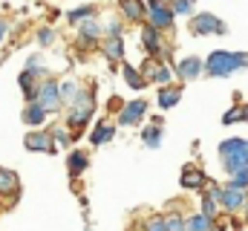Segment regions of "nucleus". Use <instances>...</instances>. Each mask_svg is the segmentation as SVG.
<instances>
[{"mask_svg": "<svg viewBox=\"0 0 248 231\" xmlns=\"http://www.w3.org/2000/svg\"><path fill=\"white\" fill-rule=\"evenodd\" d=\"M237 121H243V104L225 110V116H222V124H237Z\"/></svg>", "mask_w": 248, "mask_h": 231, "instance_id": "obj_35", "label": "nucleus"}, {"mask_svg": "<svg viewBox=\"0 0 248 231\" xmlns=\"http://www.w3.org/2000/svg\"><path fill=\"white\" fill-rule=\"evenodd\" d=\"M17 84H20V90H23V99H26V104L38 101V84H35V75H32L29 69H23V72L17 75Z\"/></svg>", "mask_w": 248, "mask_h": 231, "instance_id": "obj_20", "label": "nucleus"}, {"mask_svg": "<svg viewBox=\"0 0 248 231\" xmlns=\"http://www.w3.org/2000/svg\"><path fill=\"white\" fill-rule=\"evenodd\" d=\"M246 217H248V191H246Z\"/></svg>", "mask_w": 248, "mask_h": 231, "instance_id": "obj_40", "label": "nucleus"}, {"mask_svg": "<svg viewBox=\"0 0 248 231\" xmlns=\"http://www.w3.org/2000/svg\"><path fill=\"white\" fill-rule=\"evenodd\" d=\"M144 116H147V101H144V99L127 101V104H122V110H119V124H124V127L139 124Z\"/></svg>", "mask_w": 248, "mask_h": 231, "instance_id": "obj_11", "label": "nucleus"}, {"mask_svg": "<svg viewBox=\"0 0 248 231\" xmlns=\"http://www.w3.org/2000/svg\"><path fill=\"white\" fill-rule=\"evenodd\" d=\"M144 231H168V223H165V217H147V223H144Z\"/></svg>", "mask_w": 248, "mask_h": 231, "instance_id": "obj_36", "label": "nucleus"}, {"mask_svg": "<svg viewBox=\"0 0 248 231\" xmlns=\"http://www.w3.org/2000/svg\"><path fill=\"white\" fill-rule=\"evenodd\" d=\"M141 139H144V148H150V150H156L159 145H162V124H147L144 130H141Z\"/></svg>", "mask_w": 248, "mask_h": 231, "instance_id": "obj_25", "label": "nucleus"}, {"mask_svg": "<svg viewBox=\"0 0 248 231\" xmlns=\"http://www.w3.org/2000/svg\"><path fill=\"white\" fill-rule=\"evenodd\" d=\"M95 110V101H93V93H81L69 107H66V127L69 130H81V127H87L90 124V116Z\"/></svg>", "mask_w": 248, "mask_h": 231, "instance_id": "obj_3", "label": "nucleus"}, {"mask_svg": "<svg viewBox=\"0 0 248 231\" xmlns=\"http://www.w3.org/2000/svg\"><path fill=\"white\" fill-rule=\"evenodd\" d=\"M104 55L110 61H124V41L122 38H107L104 41Z\"/></svg>", "mask_w": 248, "mask_h": 231, "instance_id": "obj_27", "label": "nucleus"}, {"mask_svg": "<svg viewBox=\"0 0 248 231\" xmlns=\"http://www.w3.org/2000/svg\"><path fill=\"white\" fill-rule=\"evenodd\" d=\"M26 69H29L35 78H41V75L46 72V64H44V58H41V55H29V58H26Z\"/></svg>", "mask_w": 248, "mask_h": 231, "instance_id": "obj_30", "label": "nucleus"}, {"mask_svg": "<svg viewBox=\"0 0 248 231\" xmlns=\"http://www.w3.org/2000/svg\"><path fill=\"white\" fill-rule=\"evenodd\" d=\"M122 75H124V84H127L130 90H144V87H147V81H144L141 69H136L133 64H124V66H122Z\"/></svg>", "mask_w": 248, "mask_h": 231, "instance_id": "obj_21", "label": "nucleus"}, {"mask_svg": "<svg viewBox=\"0 0 248 231\" xmlns=\"http://www.w3.org/2000/svg\"><path fill=\"white\" fill-rule=\"evenodd\" d=\"M119 9H122V17L127 23H141V20H147V6H144V0H119Z\"/></svg>", "mask_w": 248, "mask_h": 231, "instance_id": "obj_14", "label": "nucleus"}, {"mask_svg": "<svg viewBox=\"0 0 248 231\" xmlns=\"http://www.w3.org/2000/svg\"><path fill=\"white\" fill-rule=\"evenodd\" d=\"M6 29H9V26H6V20L0 17V44H3V38H6Z\"/></svg>", "mask_w": 248, "mask_h": 231, "instance_id": "obj_38", "label": "nucleus"}, {"mask_svg": "<svg viewBox=\"0 0 248 231\" xmlns=\"http://www.w3.org/2000/svg\"><path fill=\"white\" fill-rule=\"evenodd\" d=\"M179 185L185 188V191H205L211 182H208V176L202 168H196V165H185L182 168V176H179Z\"/></svg>", "mask_w": 248, "mask_h": 231, "instance_id": "obj_12", "label": "nucleus"}, {"mask_svg": "<svg viewBox=\"0 0 248 231\" xmlns=\"http://www.w3.org/2000/svg\"><path fill=\"white\" fill-rule=\"evenodd\" d=\"M58 87H61V101L66 104V107H69V104H72V101H75V99H78V96L84 93V87H81V84H78L75 78H66V81H58Z\"/></svg>", "mask_w": 248, "mask_h": 231, "instance_id": "obj_23", "label": "nucleus"}, {"mask_svg": "<svg viewBox=\"0 0 248 231\" xmlns=\"http://www.w3.org/2000/svg\"><path fill=\"white\" fill-rule=\"evenodd\" d=\"M170 9H173V15L193 17V0H170Z\"/></svg>", "mask_w": 248, "mask_h": 231, "instance_id": "obj_31", "label": "nucleus"}, {"mask_svg": "<svg viewBox=\"0 0 248 231\" xmlns=\"http://www.w3.org/2000/svg\"><path fill=\"white\" fill-rule=\"evenodd\" d=\"M46 116H49V113H46L38 101H32V104H26V107H23V116H20V118H23L32 130H41V127H44V121H46Z\"/></svg>", "mask_w": 248, "mask_h": 231, "instance_id": "obj_19", "label": "nucleus"}, {"mask_svg": "<svg viewBox=\"0 0 248 231\" xmlns=\"http://www.w3.org/2000/svg\"><path fill=\"white\" fill-rule=\"evenodd\" d=\"M38 44H41V47H52V44H55V32H52L49 26L38 29Z\"/></svg>", "mask_w": 248, "mask_h": 231, "instance_id": "obj_37", "label": "nucleus"}, {"mask_svg": "<svg viewBox=\"0 0 248 231\" xmlns=\"http://www.w3.org/2000/svg\"><path fill=\"white\" fill-rule=\"evenodd\" d=\"M90 17H95V6H78V9L66 12V23H72V26H81Z\"/></svg>", "mask_w": 248, "mask_h": 231, "instance_id": "obj_26", "label": "nucleus"}, {"mask_svg": "<svg viewBox=\"0 0 248 231\" xmlns=\"http://www.w3.org/2000/svg\"><path fill=\"white\" fill-rule=\"evenodd\" d=\"M116 130H119L116 121H98L93 127V133H90V145H104V142L116 139Z\"/></svg>", "mask_w": 248, "mask_h": 231, "instance_id": "obj_18", "label": "nucleus"}, {"mask_svg": "<svg viewBox=\"0 0 248 231\" xmlns=\"http://www.w3.org/2000/svg\"><path fill=\"white\" fill-rule=\"evenodd\" d=\"M219 159H222V171L228 176L248 171V139L231 136V139L219 142Z\"/></svg>", "mask_w": 248, "mask_h": 231, "instance_id": "obj_2", "label": "nucleus"}, {"mask_svg": "<svg viewBox=\"0 0 248 231\" xmlns=\"http://www.w3.org/2000/svg\"><path fill=\"white\" fill-rule=\"evenodd\" d=\"M243 121H248V104H243Z\"/></svg>", "mask_w": 248, "mask_h": 231, "instance_id": "obj_39", "label": "nucleus"}, {"mask_svg": "<svg viewBox=\"0 0 248 231\" xmlns=\"http://www.w3.org/2000/svg\"><path fill=\"white\" fill-rule=\"evenodd\" d=\"M101 35H104V26H101L95 17H90V20H84V23L78 26V41H81V44H98Z\"/></svg>", "mask_w": 248, "mask_h": 231, "instance_id": "obj_16", "label": "nucleus"}, {"mask_svg": "<svg viewBox=\"0 0 248 231\" xmlns=\"http://www.w3.org/2000/svg\"><path fill=\"white\" fill-rule=\"evenodd\" d=\"M66 168H69L72 176H81V173L90 168V156H87L84 150H72V153L66 156Z\"/></svg>", "mask_w": 248, "mask_h": 231, "instance_id": "obj_22", "label": "nucleus"}, {"mask_svg": "<svg viewBox=\"0 0 248 231\" xmlns=\"http://www.w3.org/2000/svg\"><path fill=\"white\" fill-rule=\"evenodd\" d=\"M38 104L46 110V113H58L61 110V87H58V81L55 78H44L41 84H38Z\"/></svg>", "mask_w": 248, "mask_h": 231, "instance_id": "obj_7", "label": "nucleus"}, {"mask_svg": "<svg viewBox=\"0 0 248 231\" xmlns=\"http://www.w3.org/2000/svg\"><path fill=\"white\" fill-rule=\"evenodd\" d=\"M141 75H144L147 84H159V87H168V84H173V78H176V72H173L165 61H159V58H147V61L141 64Z\"/></svg>", "mask_w": 248, "mask_h": 231, "instance_id": "obj_6", "label": "nucleus"}, {"mask_svg": "<svg viewBox=\"0 0 248 231\" xmlns=\"http://www.w3.org/2000/svg\"><path fill=\"white\" fill-rule=\"evenodd\" d=\"M217 229V220L205 217V214H193V217H185V231H214Z\"/></svg>", "mask_w": 248, "mask_h": 231, "instance_id": "obj_24", "label": "nucleus"}, {"mask_svg": "<svg viewBox=\"0 0 248 231\" xmlns=\"http://www.w3.org/2000/svg\"><path fill=\"white\" fill-rule=\"evenodd\" d=\"M49 133H52V139H55V145H61V148H66V145L72 142V130H69L66 124H55V127H52Z\"/></svg>", "mask_w": 248, "mask_h": 231, "instance_id": "obj_29", "label": "nucleus"}, {"mask_svg": "<svg viewBox=\"0 0 248 231\" xmlns=\"http://www.w3.org/2000/svg\"><path fill=\"white\" fill-rule=\"evenodd\" d=\"M144 6H147V20H144L147 26H153V29H159V32L173 29L176 15H173V9H170L168 0H144Z\"/></svg>", "mask_w": 248, "mask_h": 231, "instance_id": "obj_4", "label": "nucleus"}, {"mask_svg": "<svg viewBox=\"0 0 248 231\" xmlns=\"http://www.w3.org/2000/svg\"><path fill=\"white\" fill-rule=\"evenodd\" d=\"M199 208H202L199 214H205V217H211V220H217V217H219V211H222V208H219V202H217V199H211L208 194H202Z\"/></svg>", "mask_w": 248, "mask_h": 231, "instance_id": "obj_28", "label": "nucleus"}, {"mask_svg": "<svg viewBox=\"0 0 248 231\" xmlns=\"http://www.w3.org/2000/svg\"><path fill=\"white\" fill-rule=\"evenodd\" d=\"M165 223H168V231H185V217H182V211H170V214L165 217Z\"/></svg>", "mask_w": 248, "mask_h": 231, "instance_id": "obj_32", "label": "nucleus"}, {"mask_svg": "<svg viewBox=\"0 0 248 231\" xmlns=\"http://www.w3.org/2000/svg\"><path fill=\"white\" fill-rule=\"evenodd\" d=\"M219 208H222L225 214H240V211H246V191H237V188H228V185H225V191H222V197H219Z\"/></svg>", "mask_w": 248, "mask_h": 231, "instance_id": "obj_13", "label": "nucleus"}, {"mask_svg": "<svg viewBox=\"0 0 248 231\" xmlns=\"http://www.w3.org/2000/svg\"><path fill=\"white\" fill-rule=\"evenodd\" d=\"M23 148L32 150V153H55V139L49 130H29L26 139H23Z\"/></svg>", "mask_w": 248, "mask_h": 231, "instance_id": "obj_9", "label": "nucleus"}, {"mask_svg": "<svg viewBox=\"0 0 248 231\" xmlns=\"http://www.w3.org/2000/svg\"><path fill=\"white\" fill-rule=\"evenodd\" d=\"M190 32L193 35H228V26L214 12H196L190 17Z\"/></svg>", "mask_w": 248, "mask_h": 231, "instance_id": "obj_5", "label": "nucleus"}, {"mask_svg": "<svg viewBox=\"0 0 248 231\" xmlns=\"http://www.w3.org/2000/svg\"><path fill=\"white\" fill-rule=\"evenodd\" d=\"M17 191H20V179H17V173L9 171V168H0V197L15 199Z\"/></svg>", "mask_w": 248, "mask_h": 231, "instance_id": "obj_17", "label": "nucleus"}, {"mask_svg": "<svg viewBox=\"0 0 248 231\" xmlns=\"http://www.w3.org/2000/svg\"><path fill=\"white\" fill-rule=\"evenodd\" d=\"M122 29H124V23L119 17H113V20L104 23V35H107V38H122Z\"/></svg>", "mask_w": 248, "mask_h": 231, "instance_id": "obj_33", "label": "nucleus"}, {"mask_svg": "<svg viewBox=\"0 0 248 231\" xmlns=\"http://www.w3.org/2000/svg\"><path fill=\"white\" fill-rule=\"evenodd\" d=\"M228 188H237V191H248V171L234 173V176L228 179Z\"/></svg>", "mask_w": 248, "mask_h": 231, "instance_id": "obj_34", "label": "nucleus"}, {"mask_svg": "<svg viewBox=\"0 0 248 231\" xmlns=\"http://www.w3.org/2000/svg\"><path fill=\"white\" fill-rule=\"evenodd\" d=\"M214 231H225V226H219V223H217V229H214Z\"/></svg>", "mask_w": 248, "mask_h": 231, "instance_id": "obj_41", "label": "nucleus"}, {"mask_svg": "<svg viewBox=\"0 0 248 231\" xmlns=\"http://www.w3.org/2000/svg\"><path fill=\"white\" fill-rule=\"evenodd\" d=\"M179 101H182V87H179V84L159 87V93H156V104H159L162 110H173Z\"/></svg>", "mask_w": 248, "mask_h": 231, "instance_id": "obj_15", "label": "nucleus"}, {"mask_svg": "<svg viewBox=\"0 0 248 231\" xmlns=\"http://www.w3.org/2000/svg\"><path fill=\"white\" fill-rule=\"evenodd\" d=\"M173 72H176L179 81H196L199 75H205V61L196 55H187L173 66Z\"/></svg>", "mask_w": 248, "mask_h": 231, "instance_id": "obj_10", "label": "nucleus"}, {"mask_svg": "<svg viewBox=\"0 0 248 231\" xmlns=\"http://www.w3.org/2000/svg\"><path fill=\"white\" fill-rule=\"evenodd\" d=\"M141 44H144V50H147V55L150 58H159V61L168 64V58H170V47L165 44V38H162L159 29H153V26L144 23V29H141Z\"/></svg>", "mask_w": 248, "mask_h": 231, "instance_id": "obj_8", "label": "nucleus"}, {"mask_svg": "<svg viewBox=\"0 0 248 231\" xmlns=\"http://www.w3.org/2000/svg\"><path fill=\"white\" fill-rule=\"evenodd\" d=\"M248 69V52H228V50H214L205 58V75L211 78H228L234 72Z\"/></svg>", "mask_w": 248, "mask_h": 231, "instance_id": "obj_1", "label": "nucleus"}]
</instances>
